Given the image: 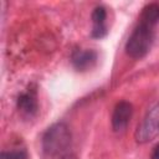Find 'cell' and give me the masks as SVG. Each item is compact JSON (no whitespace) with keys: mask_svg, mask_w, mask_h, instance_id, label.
Returning <instances> with one entry per match:
<instances>
[{"mask_svg":"<svg viewBox=\"0 0 159 159\" xmlns=\"http://www.w3.org/2000/svg\"><path fill=\"white\" fill-rule=\"evenodd\" d=\"M154 35V27L138 22L125 42V53L134 60L145 57L153 46Z\"/></svg>","mask_w":159,"mask_h":159,"instance_id":"obj_1","label":"cell"},{"mask_svg":"<svg viewBox=\"0 0 159 159\" xmlns=\"http://www.w3.org/2000/svg\"><path fill=\"white\" fill-rule=\"evenodd\" d=\"M71 130L63 122H57L50 125L42 137V149L47 155H60L71 145Z\"/></svg>","mask_w":159,"mask_h":159,"instance_id":"obj_2","label":"cell"},{"mask_svg":"<svg viewBox=\"0 0 159 159\" xmlns=\"http://www.w3.org/2000/svg\"><path fill=\"white\" fill-rule=\"evenodd\" d=\"M159 135V102L155 103L138 124L134 138L138 143H148Z\"/></svg>","mask_w":159,"mask_h":159,"instance_id":"obj_3","label":"cell"},{"mask_svg":"<svg viewBox=\"0 0 159 159\" xmlns=\"http://www.w3.org/2000/svg\"><path fill=\"white\" fill-rule=\"evenodd\" d=\"M133 117V106L128 101H119L113 108L112 113V129L116 133H123Z\"/></svg>","mask_w":159,"mask_h":159,"instance_id":"obj_4","label":"cell"},{"mask_svg":"<svg viewBox=\"0 0 159 159\" xmlns=\"http://www.w3.org/2000/svg\"><path fill=\"white\" fill-rule=\"evenodd\" d=\"M97 60H98V53H97V51H94L92 48L76 50V51H73V53L71 56L72 66L78 72H86V71L92 70L96 66Z\"/></svg>","mask_w":159,"mask_h":159,"instance_id":"obj_5","label":"cell"},{"mask_svg":"<svg viewBox=\"0 0 159 159\" xmlns=\"http://www.w3.org/2000/svg\"><path fill=\"white\" fill-rule=\"evenodd\" d=\"M16 107L19 109V113L26 118L31 119L36 117L39 112V101H37V94L35 89H27L26 92L21 93L17 98Z\"/></svg>","mask_w":159,"mask_h":159,"instance_id":"obj_6","label":"cell"},{"mask_svg":"<svg viewBox=\"0 0 159 159\" xmlns=\"http://www.w3.org/2000/svg\"><path fill=\"white\" fill-rule=\"evenodd\" d=\"M91 19H92V31H91L92 37H94V39H102V37H104L108 34L107 24H106V20H107V9L103 5L96 6L93 9V11H92Z\"/></svg>","mask_w":159,"mask_h":159,"instance_id":"obj_7","label":"cell"},{"mask_svg":"<svg viewBox=\"0 0 159 159\" xmlns=\"http://www.w3.org/2000/svg\"><path fill=\"white\" fill-rule=\"evenodd\" d=\"M139 22L154 27L159 22V4L158 2L147 4L142 9V12L139 16Z\"/></svg>","mask_w":159,"mask_h":159,"instance_id":"obj_8","label":"cell"},{"mask_svg":"<svg viewBox=\"0 0 159 159\" xmlns=\"http://www.w3.org/2000/svg\"><path fill=\"white\" fill-rule=\"evenodd\" d=\"M1 159H29V154L24 148H15L4 150L1 153Z\"/></svg>","mask_w":159,"mask_h":159,"instance_id":"obj_9","label":"cell"},{"mask_svg":"<svg viewBox=\"0 0 159 159\" xmlns=\"http://www.w3.org/2000/svg\"><path fill=\"white\" fill-rule=\"evenodd\" d=\"M150 159H159V143L153 148V152H152Z\"/></svg>","mask_w":159,"mask_h":159,"instance_id":"obj_10","label":"cell"},{"mask_svg":"<svg viewBox=\"0 0 159 159\" xmlns=\"http://www.w3.org/2000/svg\"><path fill=\"white\" fill-rule=\"evenodd\" d=\"M61 159H76L73 155H65V157H62Z\"/></svg>","mask_w":159,"mask_h":159,"instance_id":"obj_11","label":"cell"}]
</instances>
